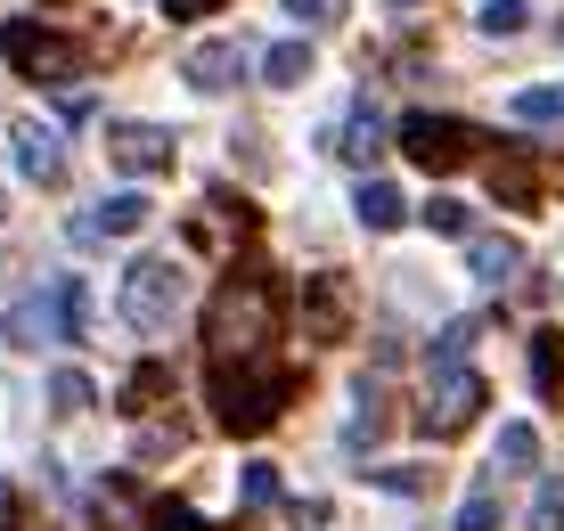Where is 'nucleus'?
Wrapping results in <instances>:
<instances>
[{"label":"nucleus","instance_id":"obj_1","mask_svg":"<svg viewBox=\"0 0 564 531\" xmlns=\"http://www.w3.org/2000/svg\"><path fill=\"white\" fill-rule=\"evenodd\" d=\"M270 319H279V294H270V279H262V270H238V279L213 294V311H205V351H213V368L262 360Z\"/></svg>","mask_w":564,"mask_h":531},{"label":"nucleus","instance_id":"obj_2","mask_svg":"<svg viewBox=\"0 0 564 531\" xmlns=\"http://www.w3.org/2000/svg\"><path fill=\"white\" fill-rule=\"evenodd\" d=\"M286 401H295V368H279V360L213 368V418H221L229 434H262V425H279Z\"/></svg>","mask_w":564,"mask_h":531},{"label":"nucleus","instance_id":"obj_3","mask_svg":"<svg viewBox=\"0 0 564 531\" xmlns=\"http://www.w3.org/2000/svg\"><path fill=\"white\" fill-rule=\"evenodd\" d=\"M0 57H9L17 74H33V83H74V74H90V50L66 42V33H50V25H33V17L0 25Z\"/></svg>","mask_w":564,"mask_h":531},{"label":"nucleus","instance_id":"obj_4","mask_svg":"<svg viewBox=\"0 0 564 531\" xmlns=\"http://www.w3.org/2000/svg\"><path fill=\"white\" fill-rule=\"evenodd\" d=\"M482 401H491V384L475 377V368H434V377H425V401H417V425L434 442H451V434H466V425L482 418Z\"/></svg>","mask_w":564,"mask_h":531},{"label":"nucleus","instance_id":"obj_5","mask_svg":"<svg viewBox=\"0 0 564 531\" xmlns=\"http://www.w3.org/2000/svg\"><path fill=\"white\" fill-rule=\"evenodd\" d=\"M172 311H181V262H164V253H140V262L123 270V319L140 327V336H164Z\"/></svg>","mask_w":564,"mask_h":531},{"label":"nucleus","instance_id":"obj_6","mask_svg":"<svg viewBox=\"0 0 564 531\" xmlns=\"http://www.w3.org/2000/svg\"><path fill=\"white\" fill-rule=\"evenodd\" d=\"M482 131L475 123H458V115H401V148H410V164L425 172H458L466 155H475Z\"/></svg>","mask_w":564,"mask_h":531},{"label":"nucleus","instance_id":"obj_7","mask_svg":"<svg viewBox=\"0 0 564 531\" xmlns=\"http://www.w3.org/2000/svg\"><path fill=\"white\" fill-rule=\"evenodd\" d=\"M303 336L311 344H344L352 336V279H344V270H319V279L303 286Z\"/></svg>","mask_w":564,"mask_h":531},{"label":"nucleus","instance_id":"obj_8","mask_svg":"<svg viewBox=\"0 0 564 531\" xmlns=\"http://www.w3.org/2000/svg\"><path fill=\"white\" fill-rule=\"evenodd\" d=\"M107 164L131 172V181H155V172H172V131H155V123H107Z\"/></svg>","mask_w":564,"mask_h":531},{"label":"nucleus","instance_id":"obj_9","mask_svg":"<svg viewBox=\"0 0 564 531\" xmlns=\"http://www.w3.org/2000/svg\"><path fill=\"white\" fill-rule=\"evenodd\" d=\"M155 221V205L140 188H115L99 213H83V221H74V238H140V229Z\"/></svg>","mask_w":564,"mask_h":531},{"label":"nucleus","instance_id":"obj_10","mask_svg":"<svg viewBox=\"0 0 564 531\" xmlns=\"http://www.w3.org/2000/svg\"><path fill=\"white\" fill-rule=\"evenodd\" d=\"M188 90L197 98H221V90H238V74H246V50L238 42H205V50H188Z\"/></svg>","mask_w":564,"mask_h":531},{"label":"nucleus","instance_id":"obj_11","mask_svg":"<svg viewBox=\"0 0 564 531\" xmlns=\"http://www.w3.org/2000/svg\"><path fill=\"white\" fill-rule=\"evenodd\" d=\"M17 172H25V181H42V188L66 181V148H57L50 123H25V131H17Z\"/></svg>","mask_w":564,"mask_h":531},{"label":"nucleus","instance_id":"obj_12","mask_svg":"<svg viewBox=\"0 0 564 531\" xmlns=\"http://www.w3.org/2000/svg\"><path fill=\"white\" fill-rule=\"evenodd\" d=\"M384 401H393V392L360 377V392H352V425H344V449H377L384 434H393V409H384Z\"/></svg>","mask_w":564,"mask_h":531},{"label":"nucleus","instance_id":"obj_13","mask_svg":"<svg viewBox=\"0 0 564 531\" xmlns=\"http://www.w3.org/2000/svg\"><path fill=\"white\" fill-rule=\"evenodd\" d=\"M9 344H25V351L66 344V336H57V294H50V286H42V294H25V303L9 311Z\"/></svg>","mask_w":564,"mask_h":531},{"label":"nucleus","instance_id":"obj_14","mask_svg":"<svg viewBox=\"0 0 564 531\" xmlns=\"http://www.w3.org/2000/svg\"><path fill=\"white\" fill-rule=\"evenodd\" d=\"M491 196H499V205H540V164L523 148L491 155Z\"/></svg>","mask_w":564,"mask_h":531},{"label":"nucleus","instance_id":"obj_15","mask_svg":"<svg viewBox=\"0 0 564 531\" xmlns=\"http://www.w3.org/2000/svg\"><path fill=\"white\" fill-rule=\"evenodd\" d=\"M352 213H360V229H377V238H384V229H401V221H410V196H401L393 181H360Z\"/></svg>","mask_w":564,"mask_h":531},{"label":"nucleus","instance_id":"obj_16","mask_svg":"<svg viewBox=\"0 0 564 531\" xmlns=\"http://www.w3.org/2000/svg\"><path fill=\"white\" fill-rule=\"evenodd\" d=\"M344 155H352V164L368 172V164H377V155H384V115L377 107H368V98H360V107H352V123H344V140H336Z\"/></svg>","mask_w":564,"mask_h":531},{"label":"nucleus","instance_id":"obj_17","mask_svg":"<svg viewBox=\"0 0 564 531\" xmlns=\"http://www.w3.org/2000/svg\"><path fill=\"white\" fill-rule=\"evenodd\" d=\"M532 384H540V401H564V336L556 327H532Z\"/></svg>","mask_w":564,"mask_h":531},{"label":"nucleus","instance_id":"obj_18","mask_svg":"<svg viewBox=\"0 0 564 531\" xmlns=\"http://www.w3.org/2000/svg\"><path fill=\"white\" fill-rule=\"evenodd\" d=\"M466 262H475L482 286H508L516 270H523V246H516V238H475V253H466Z\"/></svg>","mask_w":564,"mask_h":531},{"label":"nucleus","instance_id":"obj_19","mask_svg":"<svg viewBox=\"0 0 564 531\" xmlns=\"http://www.w3.org/2000/svg\"><path fill=\"white\" fill-rule=\"evenodd\" d=\"M50 294H57V336L83 344V336H90V286H83V279H57Z\"/></svg>","mask_w":564,"mask_h":531},{"label":"nucleus","instance_id":"obj_20","mask_svg":"<svg viewBox=\"0 0 564 531\" xmlns=\"http://www.w3.org/2000/svg\"><path fill=\"white\" fill-rule=\"evenodd\" d=\"M475 336H482V319H442V336L425 344V368H458L475 351Z\"/></svg>","mask_w":564,"mask_h":531},{"label":"nucleus","instance_id":"obj_21","mask_svg":"<svg viewBox=\"0 0 564 531\" xmlns=\"http://www.w3.org/2000/svg\"><path fill=\"white\" fill-rule=\"evenodd\" d=\"M508 115H516V123H564V83H532V90H516V98H508Z\"/></svg>","mask_w":564,"mask_h":531},{"label":"nucleus","instance_id":"obj_22","mask_svg":"<svg viewBox=\"0 0 564 531\" xmlns=\"http://www.w3.org/2000/svg\"><path fill=\"white\" fill-rule=\"evenodd\" d=\"M262 83H279V90H303V83H311V50H303V42H279V50L262 57Z\"/></svg>","mask_w":564,"mask_h":531},{"label":"nucleus","instance_id":"obj_23","mask_svg":"<svg viewBox=\"0 0 564 531\" xmlns=\"http://www.w3.org/2000/svg\"><path fill=\"white\" fill-rule=\"evenodd\" d=\"M523 25H532V0H482V33L491 42H516Z\"/></svg>","mask_w":564,"mask_h":531},{"label":"nucleus","instance_id":"obj_24","mask_svg":"<svg viewBox=\"0 0 564 531\" xmlns=\"http://www.w3.org/2000/svg\"><path fill=\"white\" fill-rule=\"evenodd\" d=\"M50 401L66 409V418H74V409H90V377H83V368H57V377H50Z\"/></svg>","mask_w":564,"mask_h":531},{"label":"nucleus","instance_id":"obj_25","mask_svg":"<svg viewBox=\"0 0 564 531\" xmlns=\"http://www.w3.org/2000/svg\"><path fill=\"white\" fill-rule=\"evenodd\" d=\"M499 458H508V466H532V458H540V434H532L523 418H516V425H499Z\"/></svg>","mask_w":564,"mask_h":531},{"label":"nucleus","instance_id":"obj_26","mask_svg":"<svg viewBox=\"0 0 564 531\" xmlns=\"http://www.w3.org/2000/svg\"><path fill=\"white\" fill-rule=\"evenodd\" d=\"M155 392H164V368H155V360H148V368H140V377H131V384H123V418H140V409H155Z\"/></svg>","mask_w":564,"mask_h":531},{"label":"nucleus","instance_id":"obj_27","mask_svg":"<svg viewBox=\"0 0 564 531\" xmlns=\"http://www.w3.org/2000/svg\"><path fill=\"white\" fill-rule=\"evenodd\" d=\"M466 221H475V213H466L458 196H434V205H425V229H442V238H466Z\"/></svg>","mask_w":564,"mask_h":531},{"label":"nucleus","instance_id":"obj_28","mask_svg":"<svg viewBox=\"0 0 564 531\" xmlns=\"http://www.w3.org/2000/svg\"><path fill=\"white\" fill-rule=\"evenodd\" d=\"M532 531H564V483H540L532 490Z\"/></svg>","mask_w":564,"mask_h":531},{"label":"nucleus","instance_id":"obj_29","mask_svg":"<svg viewBox=\"0 0 564 531\" xmlns=\"http://www.w3.org/2000/svg\"><path fill=\"white\" fill-rule=\"evenodd\" d=\"M238 499H246V507H270V499H279V466H246V475H238Z\"/></svg>","mask_w":564,"mask_h":531},{"label":"nucleus","instance_id":"obj_30","mask_svg":"<svg viewBox=\"0 0 564 531\" xmlns=\"http://www.w3.org/2000/svg\"><path fill=\"white\" fill-rule=\"evenodd\" d=\"M286 9H295V25H311V33L344 25V0H286Z\"/></svg>","mask_w":564,"mask_h":531},{"label":"nucleus","instance_id":"obj_31","mask_svg":"<svg viewBox=\"0 0 564 531\" xmlns=\"http://www.w3.org/2000/svg\"><path fill=\"white\" fill-rule=\"evenodd\" d=\"M491 523H499V499H491V490H475V499L458 507V531H491Z\"/></svg>","mask_w":564,"mask_h":531},{"label":"nucleus","instance_id":"obj_32","mask_svg":"<svg viewBox=\"0 0 564 531\" xmlns=\"http://www.w3.org/2000/svg\"><path fill=\"white\" fill-rule=\"evenodd\" d=\"M213 9H221V0H164L172 25H197V17H213Z\"/></svg>","mask_w":564,"mask_h":531},{"label":"nucleus","instance_id":"obj_33","mask_svg":"<svg viewBox=\"0 0 564 531\" xmlns=\"http://www.w3.org/2000/svg\"><path fill=\"white\" fill-rule=\"evenodd\" d=\"M0 531H25V499H17V483H0Z\"/></svg>","mask_w":564,"mask_h":531},{"label":"nucleus","instance_id":"obj_34","mask_svg":"<svg viewBox=\"0 0 564 531\" xmlns=\"http://www.w3.org/2000/svg\"><path fill=\"white\" fill-rule=\"evenodd\" d=\"M148 531H205V523H197V516H188V507H164V516H155Z\"/></svg>","mask_w":564,"mask_h":531},{"label":"nucleus","instance_id":"obj_35","mask_svg":"<svg viewBox=\"0 0 564 531\" xmlns=\"http://www.w3.org/2000/svg\"><path fill=\"white\" fill-rule=\"evenodd\" d=\"M384 9H417V0H384Z\"/></svg>","mask_w":564,"mask_h":531}]
</instances>
